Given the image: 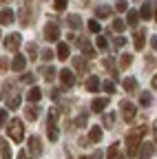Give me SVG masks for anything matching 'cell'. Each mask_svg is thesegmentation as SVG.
<instances>
[{"mask_svg": "<svg viewBox=\"0 0 157 159\" xmlns=\"http://www.w3.org/2000/svg\"><path fill=\"white\" fill-rule=\"evenodd\" d=\"M20 102H22V99L18 97V95H16V97H9V99H7V108H9V111H16L18 106H20Z\"/></svg>", "mask_w": 157, "mask_h": 159, "instance_id": "obj_27", "label": "cell"}, {"mask_svg": "<svg viewBox=\"0 0 157 159\" xmlns=\"http://www.w3.org/2000/svg\"><path fill=\"white\" fill-rule=\"evenodd\" d=\"M86 27H89V31H93V33H100V22H97V20H89Z\"/></svg>", "mask_w": 157, "mask_h": 159, "instance_id": "obj_36", "label": "cell"}, {"mask_svg": "<svg viewBox=\"0 0 157 159\" xmlns=\"http://www.w3.org/2000/svg\"><path fill=\"white\" fill-rule=\"evenodd\" d=\"M0 35H2V33H0Z\"/></svg>", "mask_w": 157, "mask_h": 159, "instance_id": "obj_52", "label": "cell"}, {"mask_svg": "<svg viewBox=\"0 0 157 159\" xmlns=\"http://www.w3.org/2000/svg\"><path fill=\"white\" fill-rule=\"evenodd\" d=\"M18 159H29V152H27V150H20V155H18Z\"/></svg>", "mask_w": 157, "mask_h": 159, "instance_id": "obj_49", "label": "cell"}, {"mask_svg": "<svg viewBox=\"0 0 157 159\" xmlns=\"http://www.w3.org/2000/svg\"><path fill=\"white\" fill-rule=\"evenodd\" d=\"M86 91H91V93H97V91H100V77H89Z\"/></svg>", "mask_w": 157, "mask_h": 159, "instance_id": "obj_18", "label": "cell"}, {"mask_svg": "<svg viewBox=\"0 0 157 159\" xmlns=\"http://www.w3.org/2000/svg\"><path fill=\"white\" fill-rule=\"evenodd\" d=\"M91 159H102V155H100V152H95V155H93Z\"/></svg>", "mask_w": 157, "mask_h": 159, "instance_id": "obj_50", "label": "cell"}, {"mask_svg": "<svg viewBox=\"0 0 157 159\" xmlns=\"http://www.w3.org/2000/svg\"><path fill=\"white\" fill-rule=\"evenodd\" d=\"M7 124V108H0V126Z\"/></svg>", "mask_w": 157, "mask_h": 159, "instance_id": "obj_43", "label": "cell"}, {"mask_svg": "<svg viewBox=\"0 0 157 159\" xmlns=\"http://www.w3.org/2000/svg\"><path fill=\"white\" fill-rule=\"evenodd\" d=\"M0 150H2V159H11V148L7 144V139H0Z\"/></svg>", "mask_w": 157, "mask_h": 159, "instance_id": "obj_23", "label": "cell"}, {"mask_svg": "<svg viewBox=\"0 0 157 159\" xmlns=\"http://www.w3.org/2000/svg\"><path fill=\"white\" fill-rule=\"evenodd\" d=\"M115 33H122L124 29H126V22H124V20H120V18H117V20H113V27H111Z\"/></svg>", "mask_w": 157, "mask_h": 159, "instance_id": "obj_25", "label": "cell"}, {"mask_svg": "<svg viewBox=\"0 0 157 159\" xmlns=\"http://www.w3.org/2000/svg\"><path fill=\"white\" fill-rule=\"evenodd\" d=\"M27 53H29V60H35V55H38L35 44H29V47H27Z\"/></svg>", "mask_w": 157, "mask_h": 159, "instance_id": "obj_40", "label": "cell"}, {"mask_svg": "<svg viewBox=\"0 0 157 159\" xmlns=\"http://www.w3.org/2000/svg\"><path fill=\"white\" fill-rule=\"evenodd\" d=\"M153 16H155V2H144L142 5V11H140V18L150 20Z\"/></svg>", "mask_w": 157, "mask_h": 159, "instance_id": "obj_10", "label": "cell"}, {"mask_svg": "<svg viewBox=\"0 0 157 159\" xmlns=\"http://www.w3.org/2000/svg\"><path fill=\"white\" fill-rule=\"evenodd\" d=\"M7 135L11 137V142H16V144H20L25 139V126H22L20 119H11V124L7 128Z\"/></svg>", "mask_w": 157, "mask_h": 159, "instance_id": "obj_2", "label": "cell"}, {"mask_svg": "<svg viewBox=\"0 0 157 159\" xmlns=\"http://www.w3.org/2000/svg\"><path fill=\"white\" fill-rule=\"evenodd\" d=\"M86 124V113H82L80 117H77V126H84Z\"/></svg>", "mask_w": 157, "mask_h": 159, "instance_id": "obj_47", "label": "cell"}, {"mask_svg": "<svg viewBox=\"0 0 157 159\" xmlns=\"http://www.w3.org/2000/svg\"><path fill=\"white\" fill-rule=\"evenodd\" d=\"M104 69H109V71H111V73H113V75L117 77V66L113 64V60H109V57L104 60Z\"/></svg>", "mask_w": 157, "mask_h": 159, "instance_id": "obj_35", "label": "cell"}, {"mask_svg": "<svg viewBox=\"0 0 157 159\" xmlns=\"http://www.w3.org/2000/svg\"><path fill=\"white\" fill-rule=\"evenodd\" d=\"M111 11H113V9H111L109 5H100V7L95 9V16L100 18V20H104V18H109V16H111Z\"/></svg>", "mask_w": 157, "mask_h": 159, "instance_id": "obj_16", "label": "cell"}, {"mask_svg": "<svg viewBox=\"0 0 157 159\" xmlns=\"http://www.w3.org/2000/svg\"><path fill=\"white\" fill-rule=\"evenodd\" d=\"M106 106H109V97H95V99H93V104H91V108H93L95 113L104 111Z\"/></svg>", "mask_w": 157, "mask_h": 159, "instance_id": "obj_13", "label": "cell"}, {"mask_svg": "<svg viewBox=\"0 0 157 159\" xmlns=\"http://www.w3.org/2000/svg\"><path fill=\"white\" fill-rule=\"evenodd\" d=\"M9 69V60L7 57H0V71H7Z\"/></svg>", "mask_w": 157, "mask_h": 159, "instance_id": "obj_44", "label": "cell"}, {"mask_svg": "<svg viewBox=\"0 0 157 159\" xmlns=\"http://www.w3.org/2000/svg\"><path fill=\"white\" fill-rule=\"evenodd\" d=\"M82 159H86V157H82Z\"/></svg>", "mask_w": 157, "mask_h": 159, "instance_id": "obj_51", "label": "cell"}, {"mask_svg": "<svg viewBox=\"0 0 157 159\" xmlns=\"http://www.w3.org/2000/svg\"><path fill=\"white\" fill-rule=\"evenodd\" d=\"M20 80H22L25 84H33V82H35V77H33V73H22V77H20Z\"/></svg>", "mask_w": 157, "mask_h": 159, "instance_id": "obj_38", "label": "cell"}, {"mask_svg": "<svg viewBox=\"0 0 157 159\" xmlns=\"http://www.w3.org/2000/svg\"><path fill=\"white\" fill-rule=\"evenodd\" d=\"M109 159H124V152L120 150V146H117V144H113V146L109 148Z\"/></svg>", "mask_w": 157, "mask_h": 159, "instance_id": "obj_17", "label": "cell"}, {"mask_svg": "<svg viewBox=\"0 0 157 159\" xmlns=\"http://www.w3.org/2000/svg\"><path fill=\"white\" fill-rule=\"evenodd\" d=\"M124 89H126L128 93L135 91V89H137V80H135V77H126V80H124Z\"/></svg>", "mask_w": 157, "mask_h": 159, "instance_id": "obj_29", "label": "cell"}, {"mask_svg": "<svg viewBox=\"0 0 157 159\" xmlns=\"http://www.w3.org/2000/svg\"><path fill=\"white\" fill-rule=\"evenodd\" d=\"M55 122H58V111L51 108L49 111V126H55Z\"/></svg>", "mask_w": 157, "mask_h": 159, "instance_id": "obj_37", "label": "cell"}, {"mask_svg": "<svg viewBox=\"0 0 157 159\" xmlns=\"http://www.w3.org/2000/svg\"><path fill=\"white\" fill-rule=\"evenodd\" d=\"M77 47L84 51V55H86V57H93V55H95V49L91 47V42H89L86 38H80V40H77Z\"/></svg>", "mask_w": 157, "mask_h": 159, "instance_id": "obj_9", "label": "cell"}, {"mask_svg": "<svg viewBox=\"0 0 157 159\" xmlns=\"http://www.w3.org/2000/svg\"><path fill=\"white\" fill-rule=\"evenodd\" d=\"M150 102H153V95H150L148 91L140 95V104H142V106H150Z\"/></svg>", "mask_w": 157, "mask_h": 159, "instance_id": "obj_32", "label": "cell"}, {"mask_svg": "<svg viewBox=\"0 0 157 159\" xmlns=\"http://www.w3.org/2000/svg\"><path fill=\"white\" fill-rule=\"evenodd\" d=\"M71 55V51H69V44H58V57H60V60H67Z\"/></svg>", "mask_w": 157, "mask_h": 159, "instance_id": "obj_22", "label": "cell"}, {"mask_svg": "<svg viewBox=\"0 0 157 159\" xmlns=\"http://www.w3.org/2000/svg\"><path fill=\"white\" fill-rule=\"evenodd\" d=\"M115 7H117V11H126L128 5H126V0H117V5H115Z\"/></svg>", "mask_w": 157, "mask_h": 159, "instance_id": "obj_45", "label": "cell"}, {"mask_svg": "<svg viewBox=\"0 0 157 159\" xmlns=\"http://www.w3.org/2000/svg\"><path fill=\"white\" fill-rule=\"evenodd\" d=\"M122 115H124V119H126V122H133V119H135V115H137L135 104H133V102H122Z\"/></svg>", "mask_w": 157, "mask_h": 159, "instance_id": "obj_7", "label": "cell"}, {"mask_svg": "<svg viewBox=\"0 0 157 159\" xmlns=\"http://www.w3.org/2000/svg\"><path fill=\"white\" fill-rule=\"evenodd\" d=\"M144 38H146L144 29H137V31H135V35H133V44H135L137 51H142V49H144Z\"/></svg>", "mask_w": 157, "mask_h": 159, "instance_id": "obj_12", "label": "cell"}, {"mask_svg": "<svg viewBox=\"0 0 157 159\" xmlns=\"http://www.w3.org/2000/svg\"><path fill=\"white\" fill-rule=\"evenodd\" d=\"M124 44H126V38H122V35H117V38H115V42H113L115 49H122Z\"/></svg>", "mask_w": 157, "mask_h": 159, "instance_id": "obj_39", "label": "cell"}, {"mask_svg": "<svg viewBox=\"0 0 157 159\" xmlns=\"http://www.w3.org/2000/svg\"><path fill=\"white\" fill-rule=\"evenodd\" d=\"M60 82H62V86H64V89H71V86L75 84V75H73V71L62 69V71H60Z\"/></svg>", "mask_w": 157, "mask_h": 159, "instance_id": "obj_6", "label": "cell"}, {"mask_svg": "<svg viewBox=\"0 0 157 159\" xmlns=\"http://www.w3.org/2000/svg\"><path fill=\"white\" fill-rule=\"evenodd\" d=\"M95 47L100 49V51H106V49H109V40H106L104 35H100V33H97V40H95Z\"/></svg>", "mask_w": 157, "mask_h": 159, "instance_id": "obj_24", "label": "cell"}, {"mask_svg": "<svg viewBox=\"0 0 157 159\" xmlns=\"http://www.w3.org/2000/svg\"><path fill=\"white\" fill-rule=\"evenodd\" d=\"M42 57L47 60V62H49V60H53V51H51V49H44V51H42Z\"/></svg>", "mask_w": 157, "mask_h": 159, "instance_id": "obj_46", "label": "cell"}, {"mask_svg": "<svg viewBox=\"0 0 157 159\" xmlns=\"http://www.w3.org/2000/svg\"><path fill=\"white\" fill-rule=\"evenodd\" d=\"M29 18H31V13H29V9H25V13H22V22H27Z\"/></svg>", "mask_w": 157, "mask_h": 159, "instance_id": "obj_48", "label": "cell"}, {"mask_svg": "<svg viewBox=\"0 0 157 159\" xmlns=\"http://www.w3.org/2000/svg\"><path fill=\"white\" fill-rule=\"evenodd\" d=\"M13 11L11 9H2V11H0V25H11L13 22Z\"/></svg>", "mask_w": 157, "mask_h": 159, "instance_id": "obj_14", "label": "cell"}, {"mask_svg": "<svg viewBox=\"0 0 157 159\" xmlns=\"http://www.w3.org/2000/svg\"><path fill=\"white\" fill-rule=\"evenodd\" d=\"M153 155H155V142H146L142 146H137V152H135L137 159H150Z\"/></svg>", "mask_w": 157, "mask_h": 159, "instance_id": "obj_3", "label": "cell"}, {"mask_svg": "<svg viewBox=\"0 0 157 159\" xmlns=\"http://www.w3.org/2000/svg\"><path fill=\"white\" fill-rule=\"evenodd\" d=\"M29 150H31V155H42V142L38 137H29Z\"/></svg>", "mask_w": 157, "mask_h": 159, "instance_id": "obj_11", "label": "cell"}, {"mask_svg": "<svg viewBox=\"0 0 157 159\" xmlns=\"http://www.w3.org/2000/svg\"><path fill=\"white\" fill-rule=\"evenodd\" d=\"M25 115H27V119H38V108H33V106H27V111H25Z\"/></svg>", "mask_w": 157, "mask_h": 159, "instance_id": "obj_33", "label": "cell"}, {"mask_svg": "<svg viewBox=\"0 0 157 159\" xmlns=\"http://www.w3.org/2000/svg\"><path fill=\"white\" fill-rule=\"evenodd\" d=\"M25 66H27V57H25L22 53H16L13 62H11V69L18 71V73H25Z\"/></svg>", "mask_w": 157, "mask_h": 159, "instance_id": "obj_8", "label": "cell"}, {"mask_svg": "<svg viewBox=\"0 0 157 159\" xmlns=\"http://www.w3.org/2000/svg\"><path fill=\"white\" fill-rule=\"evenodd\" d=\"M20 42H22V35L20 33H9L5 38V47L9 51H18V49H20Z\"/></svg>", "mask_w": 157, "mask_h": 159, "instance_id": "obj_5", "label": "cell"}, {"mask_svg": "<svg viewBox=\"0 0 157 159\" xmlns=\"http://www.w3.org/2000/svg\"><path fill=\"white\" fill-rule=\"evenodd\" d=\"M102 89H104L109 95H113V93H115V84H113V82H104V84H102Z\"/></svg>", "mask_w": 157, "mask_h": 159, "instance_id": "obj_41", "label": "cell"}, {"mask_svg": "<svg viewBox=\"0 0 157 159\" xmlns=\"http://www.w3.org/2000/svg\"><path fill=\"white\" fill-rule=\"evenodd\" d=\"M146 126H140V128H133V130H128V135H126V155L128 157H135V152H137V146H140V139L146 135Z\"/></svg>", "mask_w": 157, "mask_h": 159, "instance_id": "obj_1", "label": "cell"}, {"mask_svg": "<svg viewBox=\"0 0 157 159\" xmlns=\"http://www.w3.org/2000/svg\"><path fill=\"white\" fill-rule=\"evenodd\" d=\"M67 5H69V0H55V9H58V11H64Z\"/></svg>", "mask_w": 157, "mask_h": 159, "instance_id": "obj_42", "label": "cell"}, {"mask_svg": "<svg viewBox=\"0 0 157 159\" xmlns=\"http://www.w3.org/2000/svg\"><path fill=\"white\" fill-rule=\"evenodd\" d=\"M113 124H115V113H106V115H104V126L111 128Z\"/></svg>", "mask_w": 157, "mask_h": 159, "instance_id": "obj_34", "label": "cell"}, {"mask_svg": "<svg viewBox=\"0 0 157 159\" xmlns=\"http://www.w3.org/2000/svg\"><path fill=\"white\" fill-rule=\"evenodd\" d=\"M131 62H133V55L124 53V55L120 57V69H128V66H131Z\"/></svg>", "mask_w": 157, "mask_h": 159, "instance_id": "obj_28", "label": "cell"}, {"mask_svg": "<svg viewBox=\"0 0 157 159\" xmlns=\"http://www.w3.org/2000/svg\"><path fill=\"white\" fill-rule=\"evenodd\" d=\"M67 25H69L71 29H80V27H82V18L75 16V13H71V16H67Z\"/></svg>", "mask_w": 157, "mask_h": 159, "instance_id": "obj_15", "label": "cell"}, {"mask_svg": "<svg viewBox=\"0 0 157 159\" xmlns=\"http://www.w3.org/2000/svg\"><path fill=\"white\" fill-rule=\"evenodd\" d=\"M102 135H104V133H102L100 126H93V128H91V135H89V142H100Z\"/></svg>", "mask_w": 157, "mask_h": 159, "instance_id": "obj_20", "label": "cell"}, {"mask_svg": "<svg viewBox=\"0 0 157 159\" xmlns=\"http://www.w3.org/2000/svg\"><path fill=\"white\" fill-rule=\"evenodd\" d=\"M40 73H42L47 80H53V77H55V69H53V66H42Z\"/></svg>", "mask_w": 157, "mask_h": 159, "instance_id": "obj_31", "label": "cell"}, {"mask_svg": "<svg viewBox=\"0 0 157 159\" xmlns=\"http://www.w3.org/2000/svg\"><path fill=\"white\" fill-rule=\"evenodd\" d=\"M137 22H140V13H137V11H128V16H126V25L135 29Z\"/></svg>", "mask_w": 157, "mask_h": 159, "instance_id": "obj_19", "label": "cell"}, {"mask_svg": "<svg viewBox=\"0 0 157 159\" xmlns=\"http://www.w3.org/2000/svg\"><path fill=\"white\" fill-rule=\"evenodd\" d=\"M73 64H75V69L80 71V73H84V71L89 69V64H86V60H82V57H75V60H73Z\"/></svg>", "mask_w": 157, "mask_h": 159, "instance_id": "obj_26", "label": "cell"}, {"mask_svg": "<svg viewBox=\"0 0 157 159\" xmlns=\"http://www.w3.org/2000/svg\"><path fill=\"white\" fill-rule=\"evenodd\" d=\"M40 97H42V91L38 89V86H33V89L29 91V95H27L29 102H40Z\"/></svg>", "mask_w": 157, "mask_h": 159, "instance_id": "obj_21", "label": "cell"}, {"mask_svg": "<svg viewBox=\"0 0 157 159\" xmlns=\"http://www.w3.org/2000/svg\"><path fill=\"white\" fill-rule=\"evenodd\" d=\"M44 38L49 40V42H58V40H60V27H58L55 22H49L44 27Z\"/></svg>", "mask_w": 157, "mask_h": 159, "instance_id": "obj_4", "label": "cell"}, {"mask_svg": "<svg viewBox=\"0 0 157 159\" xmlns=\"http://www.w3.org/2000/svg\"><path fill=\"white\" fill-rule=\"evenodd\" d=\"M49 142H58V137H60V130H58V126H49Z\"/></svg>", "mask_w": 157, "mask_h": 159, "instance_id": "obj_30", "label": "cell"}]
</instances>
